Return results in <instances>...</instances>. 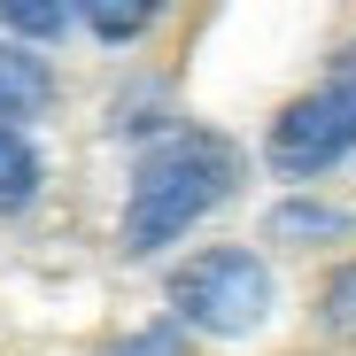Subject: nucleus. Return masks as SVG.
Wrapping results in <instances>:
<instances>
[{
	"label": "nucleus",
	"instance_id": "nucleus-5",
	"mask_svg": "<svg viewBox=\"0 0 356 356\" xmlns=\"http://www.w3.org/2000/svg\"><path fill=\"white\" fill-rule=\"evenodd\" d=\"M31 194H39V155H31V140L16 124H0V217L24 209Z\"/></svg>",
	"mask_w": 356,
	"mask_h": 356
},
{
	"label": "nucleus",
	"instance_id": "nucleus-9",
	"mask_svg": "<svg viewBox=\"0 0 356 356\" xmlns=\"http://www.w3.org/2000/svg\"><path fill=\"white\" fill-rule=\"evenodd\" d=\"M271 232L279 241H310V232H348V217H333V209H279Z\"/></svg>",
	"mask_w": 356,
	"mask_h": 356
},
{
	"label": "nucleus",
	"instance_id": "nucleus-1",
	"mask_svg": "<svg viewBox=\"0 0 356 356\" xmlns=\"http://www.w3.org/2000/svg\"><path fill=\"white\" fill-rule=\"evenodd\" d=\"M232 186H241V155H232V140H217V132H178V140H163V147L140 163V178H132L124 248H132V256L170 248L178 232H186L202 209H217Z\"/></svg>",
	"mask_w": 356,
	"mask_h": 356
},
{
	"label": "nucleus",
	"instance_id": "nucleus-2",
	"mask_svg": "<svg viewBox=\"0 0 356 356\" xmlns=\"http://www.w3.org/2000/svg\"><path fill=\"white\" fill-rule=\"evenodd\" d=\"M170 310L217 341H241L271 318V271L248 248H202L194 264L170 271Z\"/></svg>",
	"mask_w": 356,
	"mask_h": 356
},
{
	"label": "nucleus",
	"instance_id": "nucleus-7",
	"mask_svg": "<svg viewBox=\"0 0 356 356\" xmlns=\"http://www.w3.org/2000/svg\"><path fill=\"white\" fill-rule=\"evenodd\" d=\"M318 325L341 333V341H356V264H341V271L325 279V294H318Z\"/></svg>",
	"mask_w": 356,
	"mask_h": 356
},
{
	"label": "nucleus",
	"instance_id": "nucleus-4",
	"mask_svg": "<svg viewBox=\"0 0 356 356\" xmlns=\"http://www.w3.org/2000/svg\"><path fill=\"white\" fill-rule=\"evenodd\" d=\"M47 93H54V78H47L39 54L0 47V124H24V116H39V108H47Z\"/></svg>",
	"mask_w": 356,
	"mask_h": 356
},
{
	"label": "nucleus",
	"instance_id": "nucleus-10",
	"mask_svg": "<svg viewBox=\"0 0 356 356\" xmlns=\"http://www.w3.org/2000/svg\"><path fill=\"white\" fill-rule=\"evenodd\" d=\"M333 86H341V93H356V47H341V63H333Z\"/></svg>",
	"mask_w": 356,
	"mask_h": 356
},
{
	"label": "nucleus",
	"instance_id": "nucleus-3",
	"mask_svg": "<svg viewBox=\"0 0 356 356\" xmlns=\"http://www.w3.org/2000/svg\"><path fill=\"white\" fill-rule=\"evenodd\" d=\"M348 155H356V93L318 86L271 116V170L279 178H325Z\"/></svg>",
	"mask_w": 356,
	"mask_h": 356
},
{
	"label": "nucleus",
	"instance_id": "nucleus-8",
	"mask_svg": "<svg viewBox=\"0 0 356 356\" xmlns=\"http://www.w3.org/2000/svg\"><path fill=\"white\" fill-rule=\"evenodd\" d=\"M0 16H8V31H24V39H54L70 24V0H0Z\"/></svg>",
	"mask_w": 356,
	"mask_h": 356
},
{
	"label": "nucleus",
	"instance_id": "nucleus-6",
	"mask_svg": "<svg viewBox=\"0 0 356 356\" xmlns=\"http://www.w3.org/2000/svg\"><path fill=\"white\" fill-rule=\"evenodd\" d=\"M78 16H86L101 39H140V31L163 16V0H78Z\"/></svg>",
	"mask_w": 356,
	"mask_h": 356
}]
</instances>
